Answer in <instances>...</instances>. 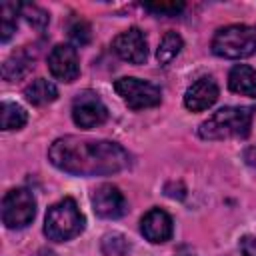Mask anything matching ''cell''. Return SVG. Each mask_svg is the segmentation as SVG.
Wrapping results in <instances>:
<instances>
[{
	"label": "cell",
	"mask_w": 256,
	"mask_h": 256,
	"mask_svg": "<svg viewBox=\"0 0 256 256\" xmlns=\"http://www.w3.org/2000/svg\"><path fill=\"white\" fill-rule=\"evenodd\" d=\"M114 90L122 96V100L132 110L152 108V106H158L162 100L160 88L140 78H118L114 82Z\"/></svg>",
	"instance_id": "obj_6"
},
{
	"label": "cell",
	"mask_w": 256,
	"mask_h": 256,
	"mask_svg": "<svg viewBox=\"0 0 256 256\" xmlns=\"http://www.w3.org/2000/svg\"><path fill=\"white\" fill-rule=\"evenodd\" d=\"M24 96L30 104L34 106H42V104H48V102H54L56 96H58V88L46 80V78H36L32 80L26 88H24Z\"/></svg>",
	"instance_id": "obj_15"
},
{
	"label": "cell",
	"mask_w": 256,
	"mask_h": 256,
	"mask_svg": "<svg viewBox=\"0 0 256 256\" xmlns=\"http://www.w3.org/2000/svg\"><path fill=\"white\" fill-rule=\"evenodd\" d=\"M48 68L50 74L62 82H74L80 74L78 52L70 44H58L48 54Z\"/></svg>",
	"instance_id": "obj_9"
},
{
	"label": "cell",
	"mask_w": 256,
	"mask_h": 256,
	"mask_svg": "<svg viewBox=\"0 0 256 256\" xmlns=\"http://www.w3.org/2000/svg\"><path fill=\"white\" fill-rule=\"evenodd\" d=\"M140 230L146 240L160 244V242L170 240L174 226H172V218L168 216V212H164L160 208H152L144 214V218L140 222Z\"/></svg>",
	"instance_id": "obj_12"
},
{
	"label": "cell",
	"mask_w": 256,
	"mask_h": 256,
	"mask_svg": "<svg viewBox=\"0 0 256 256\" xmlns=\"http://www.w3.org/2000/svg\"><path fill=\"white\" fill-rule=\"evenodd\" d=\"M254 112L252 106H224L200 124L198 134L204 140L246 138L250 134Z\"/></svg>",
	"instance_id": "obj_2"
},
{
	"label": "cell",
	"mask_w": 256,
	"mask_h": 256,
	"mask_svg": "<svg viewBox=\"0 0 256 256\" xmlns=\"http://www.w3.org/2000/svg\"><path fill=\"white\" fill-rule=\"evenodd\" d=\"M48 158L56 168L76 176L114 174L128 168L130 164V156L120 144L78 136L54 140L48 150Z\"/></svg>",
	"instance_id": "obj_1"
},
{
	"label": "cell",
	"mask_w": 256,
	"mask_h": 256,
	"mask_svg": "<svg viewBox=\"0 0 256 256\" xmlns=\"http://www.w3.org/2000/svg\"><path fill=\"white\" fill-rule=\"evenodd\" d=\"M32 66H34V56L26 48H22V50L14 52L2 64V76H4V80H18V78L26 76Z\"/></svg>",
	"instance_id": "obj_14"
},
{
	"label": "cell",
	"mask_w": 256,
	"mask_h": 256,
	"mask_svg": "<svg viewBox=\"0 0 256 256\" xmlns=\"http://www.w3.org/2000/svg\"><path fill=\"white\" fill-rule=\"evenodd\" d=\"M218 100V84L210 76L198 78L184 94V106L192 112H202Z\"/></svg>",
	"instance_id": "obj_11"
},
{
	"label": "cell",
	"mask_w": 256,
	"mask_h": 256,
	"mask_svg": "<svg viewBox=\"0 0 256 256\" xmlns=\"http://www.w3.org/2000/svg\"><path fill=\"white\" fill-rule=\"evenodd\" d=\"M144 10L160 16H176L184 10L182 2H162V4H144Z\"/></svg>",
	"instance_id": "obj_22"
},
{
	"label": "cell",
	"mask_w": 256,
	"mask_h": 256,
	"mask_svg": "<svg viewBox=\"0 0 256 256\" xmlns=\"http://www.w3.org/2000/svg\"><path fill=\"white\" fill-rule=\"evenodd\" d=\"M92 206L100 218H120L128 210L124 194L112 184H102L92 192Z\"/></svg>",
	"instance_id": "obj_10"
},
{
	"label": "cell",
	"mask_w": 256,
	"mask_h": 256,
	"mask_svg": "<svg viewBox=\"0 0 256 256\" xmlns=\"http://www.w3.org/2000/svg\"><path fill=\"white\" fill-rule=\"evenodd\" d=\"M108 118V110L102 100L92 92H82L72 104V120L80 128L100 126Z\"/></svg>",
	"instance_id": "obj_7"
},
{
	"label": "cell",
	"mask_w": 256,
	"mask_h": 256,
	"mask_svg": "<svg viewBox=\"0 0 256 256\" xmlns=\"http://www.w3.org/2000/svg\"><path fill=\"white\" fill-rule=\"evenodd\" d=\"M22 14L28 20V24H32L34 28H44L48 24V20H50L48 12H44L38 6H30V4H22Z\"/></svg>",
	"instance_id": "obj_21"
},
{
	"label": "cell",
	"mask_w": 256,
	"mask_h": 256,
	"mask_svg": "<svg viewBox=\"0 0 256 256\" xmlns=\"http://www.w3.org/2000/svg\"><path fill=\"white\" fill-rule=\"evenodd\" d=\"M84 230V216L72 198H64L48 208L44 220V234L54 242H64Z\"/></svg>",
	"instance_id": "obj_3"
},
{
	"label": "cell",
	"mask_w": 256,
	"mask_h": 256,
	"mask_svg": "<svg viewBox=\"0 0 256 256\" xmlns=\"http://www.w3.org/2000/svg\"><path fill=\"white\" fill-rule=\"evenodd\" d=\"M130 250V244L128 240L122 236V234H106L102 238V252L106 256H126Z\"/></svg>",
	"instance_id": "obj_19"
},
{
	"label": "cell",
	"mask_w": 256,
	"mask_h": 256,
	"mask_svg": "<svg viewBox=\"0 0 256 256\" xmlns=\"http://www.w3.org/2000/svg\"><path fill=\"white\" fill-rule=\"evenodd\" d=\"M112 48L122 60L130 64H142L148 58V42L140 28H128L120 32L112 40Z\"/></svg>",
	"instance_id": "obj_8"
},
{
	"label": "cell",
	"mask_w": 256,
	"mask_h": 256,
	"mask_svg": "<svg viewBox=\"0 0 256 256\" xmlns=\"http://www.w3.org/2000/svg\"><path fill=\"white\" fill-rule=\"evenodd\" d=\"M68 34H70V40L78 46H84L90 42L92 38V30H90V24L82 18H76L70 26H68Z\"/></svg>",
	"instance_id": "obj_20"
},
{
	"label": "cell",
	"mask_w": 256,
	"mask_h": 256,
	"mask_svg": "<svg viewBox=\"0 0 256 256\" xmlns=\"http://www.w3.org/2000/svg\"><path fill=\"white\" fill-rule=\"evenodd\" d=\"M228 88L236 94L256 98V70L248 64H236L228 74Z\"/></svg>",
	"instance_id": "obj_13"
},
{
	"label": "cell",
	"mask_w": 256,
	"mask_h": 256,
	"mask_svg": "<svg viewBox=\"0 0 256 256\" xmlns=\"http://www.w3.org/2000/svg\"><path fill=\"white\" fill-rule=\"evenodd\" d=\"M36 216V200L30 190L14 188L2 198V222L8 228H24Z\"/></svg>",
	"instance_id": "obj_5"
},
{
	"label": "cell",
	"mask_w": 256,
	"mask_h": 256,
	"mask_svg": "<svg viewBox=\"0 0 256 256\" xmlns=\"http://www.w3.org/2000/svg\"><path fill=\"white\" fill-rule=\"evenodd\" d=\"M240 252L242 256H256V236L248 234L240 238Z\"/></svg>",
	"instance_id": "obj_23"
},
{
	"label": "cell",
	"mask_w": 256,
	"mask_h": 256,
	"mask_svg": "<svg viewBox=\"0 0 256 256\" xmlns=\"http://www.w3.org/2000/svg\"><path fill=\"white\" fill-rule=\"evenodd\" d=\"M180 48H182V38H180V34H176V32H166L164 38H162V42H160V46H158V52H156L158 64H162V66L170 64V62L178 56Z\"/></svg>",
	"instance_id": "obj_18"
},
{
	"label": "cell",
	"mask_w": 256,
	"mask_h": 256,
	"mask_svg": "<svg viewBox=\"0 0 256 256\" xmlns=\"http://www.w3.org/2000/svg\"><path fill=\"white\" fill-rule=\"evenodd\" d=\"M244 160H246L250 166H254V168H256V144H254V146H250V148L244 152Z\"/></svg>",
	"instance_id": "obj_24"
},
{
	"label": "cell",
	"mask_w": 256,
	"mask_h": 256,
	"mask_svg": "<svg viewBox=\"0 0 256 256\" xmlns=\"http://www.w3.org/2000/svg\"><path fill=\"white\" fill-rule=\"evenodd\" d=\"M22 12V4L2 2L0 6V40L8 42L18 26V14Z\"/></svg>",
	"instance_id": "obj_16"
},
{
	"label": "cell",
	"mask_w": 256,
	"mask_h": 256,
	"mask_svg": "<svg viewBox=\"0 0 256 256\" xmlns=\"http://www.w3.org/2000/svg\"><path fill=\"white\" fill-rule=\"evenodd\" d=\"M26 120H28V116L22 106H18L14 102H2V106H0L2 130H18L26 124Z\"/></svg>",
	"instance_id": "obj_17"
},
{
	"label": "cell",
	"mask_w": 256,
	"mask_h": 256,
	"mask_svg": "<svg viewBox=\"0 0 256 256\" xmlns=\"http://www.w3.org/2000/svg\"><path fill=\"white\" fill-rule=\"evenodd\" d=\"M212 52L220 58H246L256 52V24H232L220 28L212 38Z\"/></svg>",
	"instance_id": "obj_4"
}]
</instances>
